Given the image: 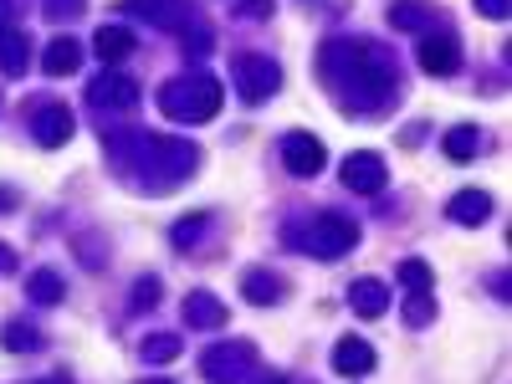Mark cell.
I'll use <instances>...</instances> for the list:
<instances>
[{
	"mask_svg": "<svg viewBox=\"0 0 512 384\" xmlns=\"http://www.w3.org/2000/svg\"><path fill=\"white\" fill-rule=\"evenodd\" d=\"M318 72H323V82L338 93V103H344L349 113H374L395 93L390 57H384L379 47H364V41H344V36L323 41Z\"/></svg>",
	"mask_w": 512,
	"mask_h": 384,
	"instance_id": "obj_1",
	"label": "cell"
},
{
	"mask_svg": "<svg viewBox=\"0 0 512 384\" xmlns=\"http://www.w3.org/2000/svg\"><path fill=\"white\" fill-rule=\"evenodd\" d=\"M221 82L216 77H205V72H185L175 82H164L159 88V108L175 118V123H205V118H216L221 113Z\"/></svg>",
	"mask_w": 512,
	"mask_h": 384,
	"instance_id": "obj_2",
	"label": "cell"
},
{
	"mask_svg": "<svg viewBox=\"0 0 512 384\" xmlns=\"http://www.w3.org/2000/svg\"><path fill=\"white\" fill-rule=\"evenodd\" d=\"M297 246L313 251L318 262H333V256H349V251L359 246V226H354L349 216H318V221L308 226V236H297Z\"/></svg>",
	"mask_w": 512,
	"mask_h": 384,
	"instance_id": "obj_3",
	"label": "cell"
},
{
	"mask_svg": "<svg viewBox=\"0 0 512 384\" xmlns=\"http://www.w3.org/2000/svg\"><path fill=\"white\" fill-rule=\"evenodd\" d=\"M144 169L154 185H175L195 169V149L185 139H149L144 134Z\"/></svg>",
	"mask_w": 512,
	"mask_h": 384,
	"instance_id": "obj_4",
	"label": "cell"
},
{
	"mask_svg": "<svg viewBox=\"0 0 512 384\" xmlns=\"http://www.w3.org/2000/svg\"><path fill=\"white\" fill-rule=\"evenodd\" d=\"M200 369H205L210 384H251L256 374H262L251 344H216V349L200 359Z\"/></svg>",
	"mask_w": 512,
	"mask_h": 384,
	"instance_id": "obj_5",
	"label": "cell"
},
{
	"mask_svg": "<svg viewBox=\"0 0 512 384\" xmlns=\"http://www.w3.org/2000/svg\"><path fill=\"white\" fill-rule=\"evenodd\" d=\"M118 11L139 16V21H149L159 31H190V21H195L190 0H118Z\"/></svg>",
	"mask_w": 512,
	"mask_h": 384,
	"instance_id": "obj_6",
	"label": "cell"
},
{
	"mask_svg": "<svg viewBox=\"0 0 512 384\" xmlns=\"http://www.w3.org/2000/svg\"><path fill=\"white\" fill-rule=\"evenodd\" d=\"M277 82H282V67L272 62V57H236V93L246 98V103H267L272 93H277Z\"/></svg>",
	"mask_w": 512,
	"mask_h": 384,
	"instance_id": "obj_7",
	"label": "cell"
},
{
	"mask_svg": "<svg viewBox=\"0 0 512 384\" xmlns=\"http://www.w3.org/2000/svg\"><path fill=\"white\" fill-rule=\"evenodd\" d=\"M282 164L292 169L297 180H313V175H323V164H328V149H323V139L318 134H287L282 139Z\"/></svg>",
	"mask_w": 512,
	"mask_h": 384,
	"instance_id": "obj_8",
	"label": "cell"
},
{
	"mask_svg": "<svg viewBox=\"0 0 512 384\" xmlns=\"http://www.w3.org/2000/svg\"><path fill=\"white\" fill-rule=\"evenodd\" d=\"M31 139L41 149H62L72 139V108L67 103H36L31 113Z\"/></svg>",
	"mask_w": 512,
	"mask_h": 384,
	"instance_id": "obj_9",
	"label": "cell"
},
{
	"mask_svg": "<svg viewBox=\"0 0 512 384\" xmlns=\"http://www.w3.org/2000/svg\"><path fill=\"white\" fill-rule=\"evenodd\" d=\"M415 57H420V67L431 72V77H446V72H456V67H461V41H456L446 26H441V31H425Z\"/></svg>",
	"mask_w": 512,
	"mask_h": 384,
	"instance_id": "obj_10",
	"label": "cell"
},
{
	"mask_svg": "<svg viewBox=\"0 0 512 384\" xmlns=\"http://www.w3.org/2000/svg\"><path fill=\"white\" fill-rule=\"evenodd\" d=\"M88 103H98V108H108V113H128V108L139 103V88H134L123 72H103V77L88 82Z\"/></svg>",
	"mask_w": 512,
	"mask_h": 384,
	"instance_id": "obj_11",
	"label": "cell"
},
{
	"mask_svg": "<svg viewBox=\"0 0 512 384\" xmlns=\"http://www.w3.org/2000/svg\"><path fill=\"white\" fill-rule=\"evenodd\" d=\"M384 180H390V169H384L379 154H354V159H344V185H349L354 195H379Z\"/></svg>",
	"mask_w": 512,
	"mask_h": 384,
	"instance_id": "obj_12",
	"label": "cell"
},
{
	"mask_svg": "<svg viewBox=\"0 0 512 384\" xmlns=\"http://www.w3.org/2000/svg\"><path fill=\"white\" fill-rule=\"evenodd\" d=\"M349 303H354L359 318H384V313H390V287H384L379 277H359L349 287Z\"/></svg>",
	"mask_w": 512,
	"mask_h": 384,
	"instance_id": "obj_13",
	"label": "cell"
},
{
	"mask_svg": "<svg viewBox=\"0 0 512 384\" xmlns=\"http://www.w3.org/2000/svg\"><path fill=\"white\" fill-rule=\"evenodd\" d=\"M446 216H451L456 226H482V221L492 216V195H487V190H456L451 205H446Z\"/></svg>",
	"mask_w": 512,
	"mask_h": 384,
	"instance_id": "obj_14",
	"label": "cell"
},
{
	"mask_svg": "<svg viewBox=\"0 0 512 384\" xmlns=\"http://www.w3.org/2000/svg\"><path fill=\"white\" fill-rule=\"evenodd\" d=\"M333 369L338 374H369L374 369V344H364V338H338V349H333Z\"/></svg>",
	"mask_w": 512,
	"mask_h": 384,
	"instance_id": "obj_15",
	"label": "cell"
},
{
	"mask_svg": "<svg viewBox=\"0 0 512 384\" xmlns=\"http://www.w3.org/2000/svg\"><path fill=\"white\" fill-rule=\"evenodd\" d=\"M26 62H31V41H26V31L0 26V72H6V77H21Z\"/></svg>",
	"mask_w": 512,
	"mask_h": 384,
	"instance_id": "obj_16",
	"label": "cell"
},
{
	"mask_svg": "<svg viewBox=\"0 0 512 384\" xmlns=\"http://www.w3.org/2000/svg\"><path fill=\"white\" fill-rule=\"evenodd\" d=\"M185 318H190L195 328H221V323H226V303H221L216 292H205V287H200V292L185 297Z\"/></svg>",
	"mask_w": 512,
	"mask_h": 384,
	"instance_id": "obj_17",
	"label": "cell"
},
{
	"mask_svg": "<svg viewBox=\"0 0 512 384\" xmlns=\"http://www.w3.org/2000/svg\"><path fill=\"white\" fill-rule=\"evenodd\" d=\"M390 21H395L400 31H441V26H446L431 6H415V0H400V6H390Z\"/></svg>",
	"mask_w": 512,
	"mask_h": 384,
	"instance_id": "obj_18",
	"label": "cell"
},
{
	"mask_svg": "<svg viewBox=\"0 0 512 384\" xmlns=\"http://www.w3.org/2000/svg\"><path fill=\"white\" fill-rule=\"evenodd\" d=\"M26 292H31V303H41V308H57L62 297H67V277H57L52 267H41V272H31Z\"/></svg>",
	"mask_w": 512,
	"mask_h": 384,
	"instance_id": "obj_19",
	"label": "cell"
},
{
	"mask_svg": "<svg viewBox=\"0 0 512 384\" xmlns=\"http://www.w3.org/2000/svg\"><path fill=\"white\" fill-rule=\"evenodd\" d=\"M477 149H482V134H477L472 123H456L451 134L441 139V154H451L456 164H466V159H477Z\"/></svg>",
	"mask_w": 512,
	"mask_h": 384,
	"instance_id": "obj_20",
	"label": "cell"
},
{
	"mask_svg": "<svg viewBox=\"0 0 512 384\" xmlns=\"http://www.w3.org/2000/svg\"><path fill=\"white\" fill-rule=\"evenodd\" d=\"M241 292H246V303H277V297H282V282L272 277V272H262V267H251L246 277H241Z\"/></svg>",
	"mask_w": 512,
	"mask_h": 384,
	"instance_id": "obj_21",
	"label": "cell"
},
{
	"mask_svg": "<svg viewBox=\"0 0 512 384\" xmlns=\"http://www.w3.org/2000/svg\"><path fill=\"white\" fill-rule=\"evenodd\" d=\"M77 62H82V47H77L72 36H62V41H52V47H47V72L52 77H72Z\"/></svg>",
	"mask_w": 512,
	"mask_h": 384,
	"instance_id": "obj_22",
	"label": "cell"
},
{
	"mask_svg": "<svg viewBox=\"0 0 512 384\" xmlns=\"http://www.w3.org/2000/svg\"><path fill=\"white\" fill-rule=\"evenodd\" d=\"M93 52H98L103 62H118V57L134 52V36H128L123 26H108V31H98V36H93Z\"/></svg>",
	"mask_w": 512,
	"mask_h": 384,
	"instance_id": "obj_23",
	"label": "cell"
},
{
	"mask_svg": "<svg viewBox=\"0 0 512 384\" xmlns=\"http://www.w3.org/2000/svg\"><path fill=\"white\" fill-rule=\"evenodd\" d=\"M175 354H180V338H175V333H154V338H144V359H149V364H169Z\"/></svg>",
	"mask_w": 512,
	"mask_h": 384,
	"instance_id": "obj_24",
	"label": "cell"
},
{
	"mask_svg": "<svg viewBox=\"0 0 512 384\" xmlns=\"http://www.w3.org/2000/svg\"><path fill=\"white\" fill-rule=\"evenodd\" d=\"M41 344V333L31 328V323H6V349L11 354H26V349H36Z\"/></svg>",
	"mask_w": 512,
	"mask_h": 384,
	"instance_id": "obj_25",
	"label": "cell"
},
{
	"mask_svg": "<svg viewBox=\"0 0 512 384\" xmlns=\"http://www.w3.org/2000/svg\"><path fill=\"white\" fill-rule=\"evenodd\" d=\"M400 282H405L410 292H431V267H425L420 256H410V262L400 267Z\"/></svg>",
	"mask_w": 512,
	"mask_h": 384,
	"instance_id": "obj_26",
	"label": "cell"
},
{
	"mask_svg": "<svg viewBox=\"0 0 512 384\" xmlns=\"http://www.w3.org/2000/svg\"><path fill=\"white\" fill-rule=\"evenodd\" d=\"M431 313H436V308H431V292H415V297H410V308H405L410 328H425V323H431Z\"/></svg>",
	"mask_w": 512,
	"mask_h": 384,
	"instance_id": "obj_27",
	"label": "cell"
},
{
	"mask_svg": "<svg viewBox=\"0 0 512 384\" xmlns=\"http://www.w3.org/2000/svg\"><path fill=\"white\" fill-rule=\"evenodd\" d=\"M200 231H205V216H185V221L175 226V246H180V251H190V246L200 241Z\"/></svg>",
	"mask_w": 512,
	"mask_h": 384,
	"instance_id": "obj_28",
	"label": "cell"
},
{
	"mask_svg": "<svg viewBox=\"0 0 512 384\" xmlns=\"http://www.w3.org/2000/svg\"><path fill=\"white\" fill-rule=\"evenodd\" d=\"M47 16L52 21H72V16H82V0H47Z\"/></svg>",
	"mask_w": 512,
	"mask_h": 384,
	"instance_id": "obj_29",
	"label": "cell"
},
{
	"mask_svg": "<svg viewBox=\"0 0 512 384\" xmlns=\"http://www.w3.org/2000/svg\"><path fill=\"white\" fill-rule=\"evenodd\" d=\"M149 303H159V282H154V277H144V282L134 287V308H149Z\"/></svg>",
	"mask_w": 512,
	"mask_h": 384,
	"instance_id": "obj_30",
	"label": "cell"
},
{
	"mask_svg": "<svg viewBox=\"0 0 512 384\" xmlns=\"http://www.w3.org/2000/svg\"><path fill=\"white\" fill-rule=\"evenodd\" d=\"M477 11H482L487 21H507V0H477Z\"/></svg>",
	"mask_w": 512,
	"mask_h": 384,
	"instance_id": "obj_31",
	"label": "cell"
},
{
	"mask_svg": "<svg viewBox=\"0 0 512 384\" xmlns=\"http://www.w3.org/2000/svg\"><path fill=\"white\" fill-rule=\"evenodd\" d=\"M185 52H200V57L210 52V36H205L200 26H195V31H185Z\"/></svg>",
	"mask_w": 512,
	"mask_h": 384,
	"instance_id": "obj_32",
	"label": "cell"
},
{
	"mask_svg": "<svg viewBox=\"0 0 512 384\" xmlns=\"http://www.w3.org/2000/svg\"><path fill=\"white\" fill-rule=\"evenodd\" d=\"M272 0H241V16H267Z\"/></svg>",
	"mask_w": 512,
	"mask_h": 384,
	"instance_id": "obj_33",
	"label": "cell"
},
{
	"mask_svg": "<svg viewBox=\"0 0 512 384\" xmlns=\"http://www.w3.org/2000/svg\"><path fill=\"white\" fill-rule=\"evenodd\" d=\"M0 272H16V251L6 241H0Z\"/></svg>",
	"mask_w": 512,
	"mask_h": 384,
	"instance_id": "obj_34",
	"label": "cell"
},
{
	"mask_svg": "<svg viewBox=\"0 0 512 384\" xmlns=\"http://www.w3.org/2000/svg\"><path fill=\"white\" fill-rule=\"evenodd\" d=\"M11 11H16V0H0V26H11Z\"/></svg>",
	"mask_w": 512,
	"mask_h": 384,
	"instance_id": "obj_35",
	"label": "cell"
},
{
	"mask_svg": "<svg viewBox=\"0 0 512 384\" xmlns=\"http://www.w3.org/2000/svg\"><path fill=\"white\" fill-rule=\"evenodd\" d=\"M0 210H16V195H11L6 185H0Z\"/></svg>",
	"mask_w": 512,
	"mask_h": 384,
	"instance_id": "obj_36",
	"label": "cell"
},
{
	"mask_svg": "<svg viewBox=\"0 0 512 384\" xmlns=\"http://www.w3.org/2000/svg\"><path fill=\"white\" fill-rule=\"evenodd\" d=\"M41 384H67V379H62V374H57V379H41Z\"/></svg>",
	"mask_w": 512,
	"mask_h": 384,
	"instance_id": "obj_37",
	"label": "cell"
},
{
	"mask_svg": "<svg viewBox=\"0 0 512 384\" xmlns=\"http://www.w3.org/2000/svg\"><path fill=\"white\" fill-rule=\"evenodd\" d=\"M144 384H169V379H144Z\"/></svg>",
	"mask_w": 512,
	"mask_h": 384,
	"instance_id": "obj_38",
	"label": "cell"
},
{
	"mask_svg": "<svg viewBox=\"0 0 512 384\" xmlns=\"http://www.w3.org/2000/svg\"><path fill=\"white\" fill-rule=\"evenodd\" d=\"M277 384H282V379H277Z\"/></svg>",
	"mask_w": 512,
	"mask_h": 384,
	"instance_id": "obj_39",
	"label": "cell"
}]
</instances>
